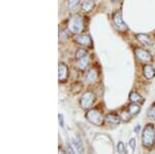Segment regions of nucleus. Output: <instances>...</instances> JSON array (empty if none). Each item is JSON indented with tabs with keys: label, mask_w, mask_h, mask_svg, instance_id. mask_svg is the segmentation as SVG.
I'll list each match as a JSON object with an SVG mask.
<instances>
[{
	"label": "nucleus",
	"mask_w": 155,
	"mask_h": 154,
	"mask_svg": "<svg viewBox=\"0 0 155 154\" xmlns=\"http://www.w3.org/2000/svg\"><path fill=\"white\" fill-rule=\"evenodd\" d=\"M129 145H130V147L132 149L136 148V140H134V139H131V140L129 141Z\"/></svg>",
	"instance_id": "nucleus-23"
},
{
	"label": "nucleus",
	"mask_w": 155,
	"mask_h": 154,
	"mask_svg": "<svg viewBox=\"0 0 155 154\" xmlns=\"http://www.w3.org/2000/svg\"><path fill=\"white\" fill-rule=\"evenodd\" d=\"M127 110L129 111V113L131 114V116H136V115H137V114L140 113V110H141V108H140V106H137V103H130V105L128 106Z\"/></svg>",
	"instance_id": "nucleus-16"
},
{
	"label": "nucleus",
	"mask_w": 155,
	"mask_h": 154,
	"mask_svg": "<svg viewBox=\"0 0 155 154\" xmlns=\"http://www.w3.org/2000/svg\"><path fill=\"white\" fill-rule=\"evenodd\" d=\"M67 78H68V68L63 62H60L58 66V80L61 83L66 82Z\"/></svg>",
	"instance_id": "nucleus-6"
},
{
	"label": "nucleus",
	"mask_w": 155,
	"mask_h": 154,
	"mask_svg": "<svg viewBox=\"0 0 155 154\" xmlns=\"http://www.w3.org/2000/svg\"><path fill=\"white\" fill-rule=\"evenodd\" d=\"M139 130H140V125H137L136 128H134V131H136V133H137Z\"/></svg>",
	"instance_id": "nucleus-26"
},
{
	"label": "nucleus",
	"mask_w": 155,
	"mask_h": 154,
	"mask_svg": "<svg viewBox=\"0 0 155 154\" xmlns=\"http://www.w3.org/2000/svg\"><path fill=\"white\" fill-rule=\"evenodd\" d=\"M148 116H149L150 119H152V120H155V103H153V105H152L149 108Z\"/></svg>",
	"instance_id": "nucleus-20"
},
{
	"label": "nucleus",
	"mask_w": 155,
	"mask_h": 154,
	"mask_svg": "<svg viewBox=\"0 0 155 154\" xmlns=\"http://www.w3.org/2000/svg\"><path fill=\"white\" fill-rule=\"evenodd\" d=\"M95 101V94L92 91H86L81 97L80 105L83 109H89L91 108L93 103Z\"/></svg>",
	"instance_id": "nucleus-4"
},
{
	"label": "nucleus",
	"mask_w": 155,
	"mask_h": 154,
	"mask_svg": "<svg viewBox=\"0 0 155 154\" xmlns=\"http://www.w3.org/2000/svg\"><path fill=\"white\" fill-rule=\"evenodd\" d=\"M97 78H98V73H97V70L95 68H91L86 76V81L88 82V83L92 84L97 80Z\"/></svg>",
	"instance_id": "nucleus-13"
},
{
	"label": "nucleus",
	"mask_w": 155,
	"mask_h": 154,
	"mask_svg": "<svg viewBox=\"0 0 155 154\" xmlns=\"http://www.w3.org/2000/svg\"><path fill=\"white\" fill-rule=\"evenodd\" d=\"M124 149H125V147H124V144L122 142H119L118 145H117V150H118V152L119 153H123Z\"/></svg>",
	"instance_id": "nucleus-22"
},
{
	"label": "nucleus",
	"mask_w": 155,
	"mask_h": 154,
	"mask_svg": "<svg viewBox=\"0 0 155 154\" xmlns=\"http://www.w3.org/2000/svg\"><path fill=\"white\" fill-rule=\"evenodd\" d=\"M131 114L129 113V111L128 110H122L121 111V113H120V118H121V120L122 121H124V122H128L129 120L131 119Z\"/></svg>",
	"instance_id": "nucleus-17"
},
{
	"label": "nucleus",
	"mask_w": 155,
	"mask_h": 154,
	"mask_svg": "<svg viewBox=\"0 0 155 154\" xmlns=\"http://www.w3.org/2000/svg\"><path fill=\"white\" fill-rule=\"evenodd\" d=\"M74 145L76 147V150L79 152L80 154H83L84 153V147H83V144L80 140H74Z\"/></svg>",
	"instance_id": "nucleus-18"
},
{
	"label": "nucleus",
	"mask_w": 155,
	"mask_h": 154,
	"mask_svg": "<svg viewBox=\"0 0 155 154\" xmlns=\"http://www.w3.org/2000/svg\"><path fill=\"white\" fill-rule=\"evenodd\" d=\"M134 53H136L137 58L143 62H148L151 60V58H152L149 52L146 51V50H143V49L137 48L136 51H134Z\"/></svg>",
	"instance_id": "nucleus-8"
},
{
	"label": "nucleus",
	"mask_w": 155,
	"mask_h": 154,
	"mask_svg": "<svg viewBox=\"0 0 155 154\" xmlns=\"http://www.w3.org/2000/svg\"><path fill=\"white\" fill-rule=\"evenodd\" d=\"M143 74H144V77L146 79H153L155 77V69L152 65L150 64H146V65L143 67Z\"/></svg>",
	"instance_id": "nucleus-10"
},
{
	"label": "nucleus",
	"mask_w": 155,
	"mask_h": 154,
	"mask_svg": "<svg viewBox=\"0 0 155 154\" xmlns=\"http://www.w3.org/2000/svg\"><path fill=\"white\" fill-rule=\"evenodd\" d=\"M89 64V55L86 57H83V58L77 59V67L80 69V70H85L87 68Z\"/></svg>",
	"instance_id": "nucleus-12"
},
{
	"label": "nucleus",
	"mask_w": 155,
	"mask_h": 154,
	"mask_svg": "<svg viewBox=\"0 0 155 154\" xmlns=\"http://www.w3.org/2000/svg\"><path fill=\"white\" fill-rule=\"evenodd\" d=\"M87 120L90 121L91 123L95 124V125H101L104 123V117H102V113L97 109H91L87 112L86 114Z\"/></svg>",
	"instance_id": "nucleus-3"
},
{
	"label": "nucleus",
	"mask_w": 155,
	"mask_h": 154,
	"mask_svg": "<svg viewBox=\"0 0 155 154\" xmlns=\"http://www.w3.org/2000/svg\"><path fill=\"white\" fill-rule=\"evenodd\" d=\"M84 19L81 15H74L68 21V30L74 34L82 33L84 30Z\"/></svg>",
	"instance_id": "nucleus-1"
},
{
	"label": "nucleus",
	"mask_w": 155,
	"mask_h": 154,
	"mask_svg": "<svg viewBox=\"0 0 155 154\" xmlns=\"http://www.w3.org/2000/svg\"><path fill=\"white\" fill-rule=\"evenodd\" d=\"M94 6V0H83V3H82V8L84 11L88 12L93 8Z\"/></svg>",
	"instance_id": "nucleus-15"
},
{
	"label": "nucleus",
	"mask_w": 155,
	"mask_h": 154,
	"mask_svg": "<svg viewBox=\"0 0 155 154\" xmlns=\"http://www.w3.org/2000/svg\"><path fill=\"white\" fill-rule=\"evenodd\" d=\"M155 142V129L152 124L145 126L142 135V144L146 148H151Z\"/></svg>",
	"instance_id": "nucleus-2"
},
{
	"label": "nucleus",
	"mask_w": 155,
	"mask_h": 154,
	"mask_svg": "<svg viewBox=\"0 0 155 154\" xmlns=\"http://www.w3.org/2000/svg\"><path fill=\"white\" fill-rule=\"evenodd\" d=\"M136 37H137V39L140 41V43L143 44V46H145V47H151L152 46L151 38H150L149 35H147V34L139 33V34H137Z\"/></svg>",
	"instance_id": "nucleus-9"
},
{
	"label": "nucleus",
	"mask_w": 155,
	"mask_h": 154,
	"mask_svg": "<svg viewBox=\"0 0 155 154\" xmlns=\"http://www.w3.org/2000/svg\"><path fill=\"white\" fill-rule=\"evenodd\" d=\"M113 21H114V24H115V26H116V28L118 29L119 31L125 32L128 30V27H127V25L124 23L121 14H120L119 11L115 12L113 15Z\"/></svg>",
	"instance_id": "nucleus-5"
},
{
	"label": "nucleus",
	"mask_w": 155,
	"mask_h": 154,
	"mask_svg": "<svg viewBox=\"0 0 155 154\" xmlns=\"http://www.w3.org/2000/svg\"><path fill=\"white\" fill-rule=\"evenodd\" d=\"M113 1H115V2H117V1H120V0H113Z\"/></svg>",
	"instance_id": "nucleus-28"
},
{
	"label": "nucleus",
	"mask_w": 155,
	"mask_h": 154,
	"mask_svg": "<svg viewBox=\"0 0 155 154\" xmlns=\"http://www.w3.org/2000/svg\"><path fill=\"white\" fill-rule=\"evenodd\" d=\"M58 119H59V123H60V125H61V126H63V125H64L63 116H62V115H60V114H59V117H58Z\"/></svg>",
	"instance_id": "nucleus-24"
},
{
	"label": "nucleus",
	"mask_w": 155,
	"mask_h": 154,
	"mask_svg": "<svg viewBox=\"0 0 155 154\" xmlns=\"http://www.w3.org/2000/svg\"><path fill=\"white\" fill-rule=\"evenodd\" d=\"M80 0H68V7L71 9H74L78 4H79Z\"/></svg>",
	"instance_id": "nucleus-21"
},
{
	"label": "nucleus",
	"mask_w": 155,
	"mask_h": 154,
	"mask_svg": "<svg viewBox=\"0 0 155 154\" xmlns=\"http://www.w3.org/2000/svg\"><path fill=\"white\" fill-rule=\"evenodd\" d=\"M76 43L84 47H91L92 39L88 34H79V35L76 37Z\"/></svg>",
	"instance_id": "nucleus-7"
},
{
	"label": "nucleus",
	"mask_w": 155,
	"mask_h": 154,
	"mask_svg": "<svg viewBox=\"0 0 155 154\" xmlns=\"http://www.w3.org/2000/svg\"><path fill=\"white\" fill-rule=\"evenodd\" d=\"M67 148H68V153H69V154H74V150H72L71 146V145H69V144H67Z\"/></svg>",
	"instance_id": "nucleus-25"
},
{
	"label": "nucleus",
	"mask_w": 155,
	"mask_h": 154,
	"mask_svg": "<svg viewBox=\"0 0 155 154\" xmlns=\"http://www.w3.org/2000/svg\"><path fill=\"white\" fill-rule=\"evenodd\" d=\"M86 56H88V52L84 49H79L76 53V60L80 58H83V57H86Z\"/></svg>",
	"instance_id": "nucleus-19"
},
{
	"label": "nucleus",
	"mask_w": 155,
	"mask_h": 154,
	"mask_svg": "<svg viewBox=\"0 0 155 154\" xmlns=\"http://www.w3.org/2000/svg\"><path fill=\"white\" fill-rule=\"evenodd\" d=\"M59 154H65V152H64L62 149H59Z\"/></svg>",
	"instance_id": "nucleus-27"
},
{
	"label": "nucleus",
	"mask_w": 155,
	"mask_h": 154,
	"mask_svg": "<svg viewBox=\"0 0 155 154\" xmlns=\"http://www.w3.org/2000/svg\"><path fill=\"white\" fill-rule=\"evenodd\" d=\"M106 122L109 124V125H119L120 123V117L116 115L114 113H111V114H107L106 116Z\"/></svg>",
	"instance_id": "nucleus-11"
},
{
	"label": "nucleus",
	"mask_w": 155,
	"mask_h": 154,
	"mask_svg": "<svg viewBox=\"0 0 155 154\" xmlns=\"http://www.w3.org/2000/svg\"><path fill=\"white\" fill-rule=\"evenodd\" d=\"M129 99L132 101V103H144V98L142 97L141 95H140L137 92H131L130 94H129Z\"/></svg>",
	"instance_id": "nucleus-14"
}]
</instances>
